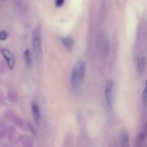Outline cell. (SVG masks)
Wrapping results in <instances>:
<instances>
[{"label":"cell","mask_w":147,"mask_h":147,"mask_svg":"<svg viewBox=\"0 0 147 147\" xmlns=\"http://www.w3.org/2000/svg\"><path fill=\"white\" fill-rule=\"evenodd\" d=\"M86 70V63L83 60H78L74 65L70 76V85L73 90H78L81 88L84 81Z\"/></svg>","instance_id":"6da1fadb"},{"label":"cell","mask_w":147,"mask_h":147,"mask_svg":"<svg viewBox=\"0 0 147 147\" xmlns=\"http://www.w3.org/2000/svg\"><path fill=\"white\" fill-rule=\"evenodd\" d=\"M32 43L33 53L36 62L37 63H41L42 60V47L41 32L39 28L35 29L33 31Z\"/></svg>","instance_id":"7a4b0ae2"},{"label":"cell","mask_w":147,"mask_h":147,"mask_svg":"<svg viewBox=\"0 0 147 147\" xmlns=\"http://www.w3.org/2000/svg\"><path fill=\"white\" fill-rule=\"evenodd\" d=\"M96 52L102 58L109 56L110 53V44L108 36L104 33L99 34L96 40Z\"/></svg>","instance_id":"3957f363"},{"label":"cell","mask_w":147,"mask_h":147,"mask_svg":"<svg viewBox=\"0 0 147 147\" xmlns=\"http://www.w3.org/2000/svg\"><path fill=\"white\" fill-rule=\"evenodd\" d=\"M113 86H114V83L113 80H109L106 83V90H105L106 103L110 109H112L113 104Z\"/></svg>","instance_id":"277c9868"},{"label":"cell","mask_w":147,"mask_h":147,"mask_svg":"<svg viewBox=\"0 0 147 147\" xmlns=\"http://www.w3.org/2000/svg\"><path fill=\"white\" fill-rule=\"evenodd\" d=\"M0 52L4 58L5 59L9 68L12 70L14 67V64H15V60H14V57L12 53L7 48H1L0 50Z\"/></svg>","instance_id":"5b68a950"},{"label":"cell","mask_w":147,"mask_h":147,"mask_svg":"<svg viewBox=\"0 0 147 147\" xmlns=\"http://www.w3.org/2000/svg\"><path fill=\"white\" fill-rule=\"evenodd\" d=\"M31 109L34 122H35L37 124H39V123H40V121L41 115H40V109L38 103L36 101H33L31 104Z\"/></svg>","instance_id":"8992f818"},{"label":"cell","mask_w":147,"mask_h":147,"mask_svg":"<svg viewBox=\"0 0 147 147\" xmlns=\"http://www.w3.org/2000/svg\"><path fill=\"white\" fill-rule=\"evenodd\" d=\"M145 66H146V60L145 57L142 55L138 56L136 60V67H137L138 73L139 74H142L144 72Z\"/></svg>","instance_id":"52a82bcc"},{"label":"cell","mask_w":147,"mask_h":147,"mask_svg":"<svg viewBox=\"0 0 147 147\" xmlns=\"http://www.w3.org/2000/svg\"><path fill=\"white\" fill-rule=\"evenodd\" d=\"M61 41L63 45L67 50L70 51L73 49V45H74V41H73V38L70 37H64L61 39Z\"/></svg>","instance_id":"ba28073f"},{"label":"cell","mask_w":147,"mask_h":147,"mask_svg":"<svg viewBox=\"0 0 147 147\" xmlns=\"http://www.w3.org/2000/svg\"><path fill=\"white\" fill-rule=\"evenodd\" d=\"M24 59L25 62L26 66L27 67H30L32 65V57L29 49H26L24 52Z\"/></svg>","instance_id":"9c48e42d"},{"label":"cell","mask_w":147,"mask_h":147,"mask_svg":"<svg viewBox=\"0 0 147 147\" xmlns=\"http://www.w3.org/2000/svg\"><path fill=\"white\" fill-rule=\"evenodd\" d=\"M146 133H147V125L145 126L144 131L141 132V133L139 134V136H138L137 140H136V145L139 146V145H141L142 143H143V142L145 139V137H146Z\"/></svg>","instance_id":"30bf717a"},{"label":"cell","mask_w":147,"mask_h":147,"mask_svg":"<svg viewBox=\"0 0 147 147\" xmlns=\"http://www.w3.org/2000/svg\"><path fill=\"white\" fill-rule=\"evenodd\" d=\"M121 146H129V136L126 133H123L121 136Z\"/></svg>","instance_id":"8fae6325"},{"label":"cell","mask_w":147,"mask_h":147,"mask_svg":"<svg viewBox=\"0 0 147 147\" xmlns=\"http://www.w3.org/2000/svg\"><path fill=\"white\" fill-rule=\"evenodd\" d=\"M142 101H143L144 103H146L147 101V80L146 82V85H145L144 89V91L143 93H142Z\"/></svg>","instance_id":"7c38bea8"},{"label":"cell","mask_w":147,"mask_h":147,"mask_svg":"<svg viewBox=\"0 0 147 147\" xmlns=\"http://www.w3.org/2000/svg\"><path fill=\"white\" fill-rule=\"evenodd\" d=\"M8 32L7 31H4V30L0 31V40H1V41L6 40L8 37Z\"/></svg>","instance_id":"4fadbf2b"},{"label":"cell","mask_w":147,"mask_h":147,"mask_svg":"<svg viewBox=\"0 0 147 147\" xmlns=\"http://www.w3.org/2000/svg\"><path fill=\"white\" fill-rule=\"evenodd\" d=\"M65 0H56L55 1V5L56 7H60L64 4Z\"/></svg>","instance_id":"5bb4252c"},{"label":"cell","mask_w":147,"mask_h":147,"mask_svg":"<svg viewBox=\"0 0 147 147\" xmlns=\"http://www.w3.org/2000/svg\"><path fill=\"white\" fill-rule=\"evenodd\" d=\"M20 1V0H16V1H17V2H19Z\"/></svg>","instance_id":"9a60e30c"}]
</instances>
